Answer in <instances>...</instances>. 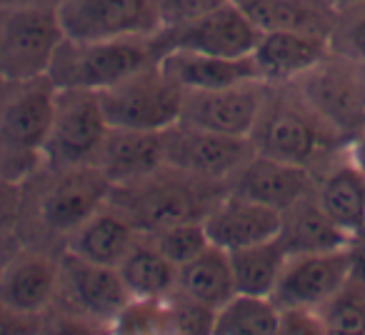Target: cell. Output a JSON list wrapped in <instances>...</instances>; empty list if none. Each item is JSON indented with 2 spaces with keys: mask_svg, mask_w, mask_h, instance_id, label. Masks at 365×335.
<instances>
[{
  "mask_svg": "<svg viewBox=\"0 0 365 335\" xmlns=\"http://www.w3.org/2000/svg\"><path fill=\"white\" fill-rule=\"evenodd\" d=\"M295 91V86H293ZM258 155L308 168L345 150V140L303 100L298 91L290 98H268L250 135Z\"/></svg>",
  "mask_w": 365,
  "mask_h": 335,
  "instance_id": "1",
  "label": "cell"
},
{
  "mask_svg": "<svg viewBox=\"0 0 365 335\" xmlns=\"http://www.w3.org/2000/svg\"><path fill=\"white\" fill-rule=\"evenodd\" d=\"M158 61L155 38H125V41L73 43L63 41L48 78L56 88L106 91Z\"/></svg>",
  "mask_w": 365,
  "mask_h": 335,
  "instance_id": "2",
  "label": "cell"
},
{
  "mask_svg": "<svg viewBox=\"0 0 365 335\" xmlns=\"http://www.w3.org/2000/svg\"><path fill=\"white\" fill-rule=\"evenodd\" d=\"M98 100L110 128L163 133L180 120L185 91L153 63L145 71L98 91Z\"/></svg>",
  "mask_w": 365,
  "mask_h": 335,
  "instance_id": "3",
  "label": "cell"
},
{
  "mask_svg": "<svg viewBox=\"0 0 365 335\" xmlns=\"http://www.w3.org/2000/svg\"><path fill=\"white\" fill-rule=\"evenodd\" d=\"M295 91L343 138L365 130V66L330 53L320 66L298 78Z\"/></svg>",
  "mask_w": 365,
  "mask_h": 335,
  "instance_id": "4",
  "label": "cell"
},
{
  "mask_svg": "<svg viewBox=\"0 0 365 335\" xmlns=\"http://www.w3.org/2000/svg\"><path fill=\"white\" fill-rule=\"evenodd\" d=\"M56 8H18L0 26V78L28 83L48 76L58 48L63 46Z\"/></svg>",
  "mask_w": 365,
  "mask_h": 335,
  "instance_id": "5",
  "label": "cell"
},
{
  "mask_svg": "<svg viewBox=\"0 0 365 335\" xmlns=\"http://www.w3.org/2000/svg\"><path fill=\"white\" fill-rule=\"evenodd\" d=\"M56 11L73 43L155 38L163 28L155 0H63Z\"/></svg>",
  "mask_w": 365,
  "mask_h": 335,
  "instance_id": "6",
  "label": "cell"
},
{
  "mask_svg": "<svg viewBox=\"0 0 365 335\" xmlns=\"http://www.w3.org/2000/svg\"><path fill=\"white\" fill-rule=\"evenodd\" d=\"M253 155L255 148L250 138L220 135L182 120L163 130L165 168L195 180L233 178Z\"/></svg>",
  "mask_w": 365,
  "mask_h": 335,
  "instance_id": "7",
  "label": "cell"
},
{
  "mask_svg": "<svg viewBox=\"0 0 365 335\" xmlns=\"http://www.w3.org/2000/svg\"><path fill=\"white\" fill-rule=\"evenodd\" d=\"M110 133L96 91L56 88V115L43 153L56 165L76 168L96 160Z\"/></svg>",
  "mask_w": 365,
  "mask_h": 335,
  "instance_id": "8",
  "label": "cell"
},
{
  "mask_svg": "<svg viewBox=\"0 0 365 335\" xmlns=\"http://www.w3.org/2000/svg\"><path fill=\"white\" fill-rule=\"evenodd\" d=\"M355 245V243H353ZM290 255L273 293L278 308H323L355 268V248Z\"/></svg>",
  "mask_w": 365,
  "mask_h": 335,
  "instance_id": "9",
  "label": "cell"
},
{
  "mask_svg": "<svg viewBox=\"0 0 365 335\" xmlns=\"http://www.w3.org/2000/svg\"><path fill=\"white\" fill-rule=\"evenodd\" d=\"M263 33L243 13L235 0H225L223 6L210 11L208 16L188 23V26L170 28V36L160 41V51H195L220 58H248L253 56Z\"/></svg>",
  "mask_w": 365,
  "mask_h": 335,
  "instance_id": "10",
  "label": "cell"
},
{
  "mask_svg": "<svg viewBox=\"0 0 365 335\" xmlns=\"http://www.w3.org/2000/svg\"><path fill=\"white\" fill-rule=\"evenodd\" d=\"M265 83L220 88V91H185L180 120L210 133L250 138L265 105Z\"/></svg>",
  "mask_w": 365,
  "mask_h": 335,
  "instance_id": "11",
  "label": "cell"
},
{
  "mask_svg": "<svg viewBox=\"0 0 365 335\" xmlns=\"http://www.w3.org/2000/svg\"><path fill=\"white\" fill-rule=\"evenodd\" d=\"M113 190L115 185L93 163L66 168V173L56 180L43 200V220L56 233H73L103 210Z\"/></svg>",
  "mask_w": 365,
  "mask_h": 335,
  "instance_id": "12",
  "label": "cell"
},
{
  "mask_svg": "<svg viewBox=\"0 0 365 335\" xmlns=\"http://www.w3.org/2000/svg\"><path fill=\"white\" fill-rule=\"evenodd\" d=\"M233 193L268 205L278 213H285L305 195L315 193L313 170L268 155H258V153L233 175Z\"/></svg>",
  "mask_w": 365,
  "mask_h": 335,
  "instance_id": "13",
  "label": "cell"
},
{
  "mask_svg": "<svg viewBox=\"0 0 365 335\" xmlns=\"http://www.w3.org/2000/svg\"><path fill=\"white\" fill-rule=\"evenodd\" d=\"M203 225L213 245L223 250H238L278 238L283 213L230 193L208 210Z\"/></svg>",
  "mask_w": 365,
  "mask_h": 335,
  "instance_id": "14",
  "label": "cell"
},
{
  "mask_svg": "<svg viewBox=\"0 0 365 335\" xmlns=\"http://www.w3.org/2000/svg\"><path fill=\"white\" fill-rule=\"evenodd\" d=\"M56 115V86L48 76L21 83L0 115V135L16 153H43Z\"/></svg>",
  "mask_w": 365,
  "mask_h": 335,
  "instance_id": "15",
  "label": "cell"
},
{
  "mask_svg": "<svg viewBox=\"0 0 365 335\" xmlns=\"http://www.w3.org/2000/svg\"><path fill=\"white\" fill-rule=\"evenodd\" d=\"M330 41L310 33H263L253 51L258 76L265 86H290L330 56Z\"/></svg>",
  "mask_w": 365,
  "mask_h": 335,
  "instance_id": "16",
  "label": "cell"
},
{
  "mask_svg": "<svg viewBox=\"0 0 365 335\" xmlns=\"http://www.w3.org/2000/svg\"><path fill=\"white\" fill-rule=\"evenodd\" d=\"M61 278L68 280L71 295L88 318L110 325L133 300L120 270L66 253L61 260Z\"/></svg>",
  "mask_w": 365,
  "mask_h": 335,
  "instance_id": "17",
  "label": "cell"
},
{
  "mask_svg": "<svg viewBox=\"0 0 365 335\" xmlns=\"http://www.w3.org/2000/svg\"><path fill=\"white\" fill-rule=\"evenodd\" d=\"M93 165L101 168L115 188L150 178L165 168L163 133L110 128Z\"/></svg>",
  "mask_w": 365,
  "mask_h": 335,
  "instance_id": "18",
  "label": "cell"
},
{
  "mask_svg": "<svg viewBox=\"0 0 365 335\" xmlns=\"http://www.w3.org/2000/svg\"><path fill=\"white\" fill-rule=\"evenodd\" d=\"M155 63L182 91H220L260 81L253 56L220 58L195 51H165Z\"/></svg>",
  "mask_w": 365,
  "mask_h": 335,
  "instance_id": "19",
  "label": "cell"
},
{
  "mask_svg": "<svg viewBox=\"0 0 365 335\" xmlns=\"http://www.w3.org/2000/svg\"><path fill=\"white\" fill-rule=\"evenodd\" d=\"M123 188L135 190V198L128 205L125 218L135 225L138 230H148V233H158L163 228H170L175 223H185V220H203L198 218V198L195 193L182 183H163L158 180V173L145 180H138L133 185H123Z\"/></svg>",
  "mask_w": 365,
  "mask_h": 335,
  "instance_id": "20",
  "label": "cell"
},
{
  "mask_svg": "<svg viewBox=\"0 0 365 335\" xmlns=\"http://www.w3.org/2000/svg\"><path fill=\"white\" fill-rule=\"evenodd\" d=\"M58 283H61V263L43 253L21 250L0 278V303L21 313L43 315L56 300Z\"/></svg>",
  "mask_w": 365,
  "mask_h": 335,
  "instance_id": "21",
  "label": "cell"
},
{
  "mask_svg": "<svg viewBox=\"0 0 365 335\" xmlns=\"http://www.w3.org/2000/svg\"><path fill=\"white\" fill-rule=\"evenodd\" d=\"M260 33H310L330 41L338 11L328 0H235Z\"/></svg>",
  "mask_w": 365,
  "mask_h": 335,
  "instance_id": "22",
  "label": "cell"
},
{
  "mask_svg": "<svg viewBox=\"0 0 365 335\" xmlns=\"http://www.w3.org/2000/svg\"><path fill=\"white\" fill-rule=\"evenodd\" d=\"M280 243L285 245L288 255L303 253H328V250L350 248L355 243L345 230H340L320 208L315 193L305 195L303 200L283 213L280 225Z\"/></svg>",
  "mask_w": 365,
  "mask_h": 335,
  "instance_id": "23",
  "label": "cell"
},
{
  "mask_svg": "<svg viewBox=\"0 0 365 335\" xmlns=\"http://www.w3.org/2000/svg\"><path fill=\"white\" fill-rule=\"evenodd\" d=\"M315 198L330 220L353 240L365 235V178L345 158L315 185Z\"/></svg>",
  "mask_w": 365,
  "mask_h": 335,
  "instance_id": "24",
  "label": "cell"
},
{
  "mask_svg": "<svg viewBox=\"0 0 365 335\" xmlns=\"http://www.w3.org/2000/svg\"><path fill=\"white\" fill-rule=\"evenodd\" d=\"M135 243L138 228L125 215L98 210L91 220H86L81 228L71 233L68 253L78 255L83 260H91V263L118 268Z\"/></svg>",
  "mask_w": 365,
  "mask_h": 335,
  "instance_id": "25",
  "label": "cell"
},
{
  "mask_svg": "<svg viewBox=\"0 0 365 335\" xmlns=\"http://www.w3.org/2000/svg\"><path fill=\"white\" fill-rule=\"evenodd\" d=\"M178 290L213 310H220L225 303H230L238 290H235L228 250L210 245L205 253H200L188 265H182L178 270Z\"/></svg>",
  "mask_w": 365,
  "mask_h": 335,
  "instance_id": "26",
  "label": "cell"
},
{
  "mask_svg": "<svg viewBox=\"0 0 365 335\" xmlns=\"http://www.w3.org/2000/svg\"><path fill=\"white\" fill-rule=\"evenodd\" d=\"M228 258L238 295L273 298L290 255L280 238H273L265 243L248 245V248L228 250Z\"/></svg>",
  "mask_w": 365,
  "mask_h": 335,
  "instance_id": "27",
  "label": "cell"
},
{
  "mask_svg": "<svg viewBox=\"0 0 365 335\" xmlns=\"http://www.w3.org/2000/svg\"><path fill=\"white\" fill-rule=\"evenodd\" d=\"M133 298H168L178 288V265H173L155 243L133 245L130 253L118 265Z\"/></svg>",
  "mask_w": 365,
  "mask_h": 335,
  "instance_id": "28",
  "label": "cell"
},
{
  "mask_svg": "<svg viewBox=\"0 0 365 335\" xmlns=\"http://www.w3.org/2000/svg\"><path fill=\"white\" fill-rule=\"evenodd\" d=\"M318 310L325 320L328 335H365V260H360L358 253L350 278Z\"/></svg>",
  "mask_w": 365,
  "mask_h": 335,
  "instance_id": "29",
  "label": "cell"
},
{
  "mask_svg": "<svg viewBox=\"0 0 365 335\" xmlns=\"http://www.w3.org/2000/svg\"><path fill=\"white\" fill-rule=\"evenodd\" d=\"M278 305L270 298L235 295L215 315L213 335H275Z\"/></svg>",
  "mask_w": 365,
  "mask_h": 335,
  "instance_id": "30",
  "label": "cell"
},
{
  "mask_svg": "<svg viewBox=\"0 0 365 335\" xmlns=\"http://www.w3.org/2000/svg\"><path fill=\"white\" fill-rule=\"evenodd\" d=\"M110 335H178L170 298H133L108 325Z\"/></svg>",
  "mask_w": 365,
  "mask_h": 335,
  "instance_id": "31",
  "label": "cell"
},
{
  "mask_svg": "<svg viewBox=\"0 0 365 335\" xmlns=\"http://www.w3.org/2000/svg\"><path fill=\"white\" fill-rule=\"evenodd\" d=\"M153 243L178 268L188 265L190 260H195L213 245L205 233L203 220H185V223H175L170 228L158 230V233H153Z\"/></svg>",
  "mask_w": 365,
  "mask_h": 335,
  "instance_id": "32",
  "label": "cell"
},
{
  "mask_svg": "<svg viewBox=\"0 0 365 335\" xmlns=\"http://www.w3.org/2000/svg\"><path fill=\"white\" fill-rule=\"evenodd\" d=\"M330 51L365 66V3L338 11L330 33Z\"/></svg>",
  "mask_w": 365,
  "mask_h": 335,
  "instance_id": "33",
  "label": "cell"
},
{
  "mask_svg": "<svg viewBox=\"0 0 365 335\" xmlns=\"http://www.w3.org/2000/svg\"><path fill=\"white\" fill-rule=\"evenodd\" d=\"M170 305H173V315H175V325H178V335H213V325H215V315L218 310L208 308V305L198 303V300L188 298L180 290H173L170 295Z\"/></svg>",
  "mask_w": 365,
  "mask_h": 335,
  "instance_id": "34",
  "label": "cell"
},
{
  "mask_svg": "<svg viewBox=\"0 0 365 335\" xmlns=\"http://www.w3.org/2000/svg\"><path fill=\"white\" fill-rule=\"evenodd\" d=\"M225 0H155L158 13H160L163 28H180L188 23L198 21V18L208 16L218 6H223Z\"/></svg>",
  "mask_w": 365,
  "mask_h": 335,
  "instance_id": "35",
  "label": "cell"
},
{
  "mask_svg": "<svg viewBox=\"0 0 365 335\" xmlns=\"http://www.w3.org/2000/svg\"><path fill=\"white\" fill-rule=\"evenodd\" d=\"M275 335H328L325 320L315 308H278Z\"/></svg>",
  "mask_w": 365,
  "mask_h": 335,
  "instance_id": "36",
  "label": "cell"
},
{
  "mask_svg": "<svg viewBox=\"0 0 365 335\" xmlns=\"http://www.w3.org/2000/svg\"><path fill=\"white\" fill-rule=\"evenodd\" d=\"M43 315L21 313L11 305L0 303V335H43Z\"/></svg>",
  "mask_w": 365,
  "mask_h": 335,
  "instance_id": "37",
  "label": "cell"
},
{
  "mask_svg": "<svg viewBox=\"0 0 365 335\" xmlns=\"http://www.w3.org/2000/svg\"><path fill=\"white\" fill-rule=\"evenodd\" d=\"M43 335H110V333H108V325L83 315V318H61L58 323L46 325Z\"/></svg>",
  "mask_w": 365,
  "mask_h": 335,
  "instance_id": "38",
  "label": "cell"
},
{
  "mask_svg": "<svg viewBox=\"0 0 365 335\" xmlns=\"http://www.w3.org/2000/svg\"><path fill=\"white\" fill-rule=\"evenodd\" d=\"M21 213V188L0 175V230H11Z\"/></svg>",
  "mask_w": 365,
  "mask_h": 335,
  "instance_id": "39",
  "label": "cell"
},
{
  "mask_svg": "<svg viewBox=\"0 0 365 335\" xmlns=\"http://www.w3.org/2000/svg\"><path fill=\"white\" fill-rule=\"evenodd\" d=\"M345 158H348L350 165L365 178V130H360L358 135H353L345 143Z\"/></svg>",
  "mask_w": 365,
  "mask_h": 335,
  "instance_id": "40",
  "label": "cell"
},
{
  "mask_svg": "<svg viewBox=\"0 0 365 335\" xmlns=\"http://www.w3.org/2000/svg\"><path fill=\"white\" fill-rule=\"evenodd\" d=\"M21 243L11 230H0V278L6 273V268L11 265V260L21 253Z\"/></svg>",
  "mask_w": 365,
  "mask_h": 335,
  "instance_id": "41",
  "label": "cell"
},
{
  "mask_svg": "<svg viewBox=\"0 0 365 335\" xmlns=\"http://www.w3.org/2000/svg\"><path fill=\"white\" fill-rule=\"evenodd\" d=\"M328 3L335 8V11H343V8L358 6V3H365V0H328Z\"/></svg>",
  "mask_w": 365,
  "mask_h": 335,
  "instance_id": "42",
  "label": "cell"
}]
</instances>
